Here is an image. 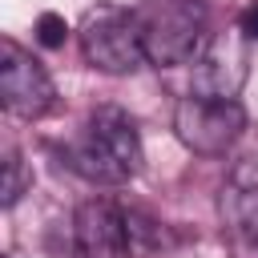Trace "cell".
Instances as JSON below:
<instances>
[{"label": "cell", "instance_id": "obj_3", "mask_svg": "<svg viewBox=\"0 0 258 258\" xmlns=\"http://www.w3.org/2000/svg\"><path fill=\"white\" fill-rule=\"evenodd\" d=\"M81 52L93 69L101 73H113V77H125V73H137L145 60V44H141V20L117 4H97L85 12L81 20Z\"/></svg>", "mask_w": 258, "mask_h": 258}, {"label": "cell", "instance_id": "obj_1", "mask_svg": "<svg viewBox=\"0 0 258 258\" xmlns=\"http://www.w3.org/2000/svg\"><path fill=\"white\" fill-rule=\"evenodd\" d=\"M64 161H69V169H77L81 177L101 181V185H121V181L137 177L145 153H141L133 117L117 105L93 109L85 121V133L69 145Z\"/></svg>", "mask_w": 258, "mask_h": 258}, {"label": "cell", "instance_id": "obj_7", "mask_svg": "<svg viewBox=\"0 0 258 258\" xmlns=\"http://www.w3.org/2000/svg\"><path fill=\"white\" fill-rule=\"evenodd\" d=\"M73 246L81 258H133V238H129L125 214L105 198H89L77 206Z\"/></svg>", "mask_w": 258, "mask_h": 258}, {"label": "cell", "instance_id": "obj_2", "mask_svg": "<svg viewBox=\"0 0 258 258\" xmlns=\"http://www.w3.org/2000/svg\"><path fill=\"white\" fill-rule=\"evenodd\" d=\"M141 20L145 60L157 69H173L198 60L206 48V4L202 0H157Z\"/></svg>", "mask_w": 258, "mask_h": 258}, {"label": "cell", "instance_id": "obj_8", "mask_svg": "<svg viewBox=\"0 0 258 258\" xmlns=\"http://www.w3.org/2000/svg\"><path fill=\"white\" fill-rule=\"evenodd\" d=\"M218 214L238 242L258 246V153L230 165L218 194Z\"/></svg>", "mask_w": 258, "mask_h": 258}, {"label": "cell", "instance_id": "obj_6", "mask_svg": "<svg viewBox=\"0 0 258 258\" xmlns=\"http://www.w3.org/2000/svg\"><path fill=\"white\" fill-rule=\"evenodd\" d=\"M250 77V36L242 28L218 32L206 40L202 56L194 60V93L198 97H226L234 101Z\"/></svg>", "mask_w": 258, "mask_h": 258}, {"label": "cell", "instance_id": "obj_12", "mask_svg": "<svg viewBox=\"0 0 258 258\" xmlns=\"http://www.w3.org/2000/svg\"><path fill=\"white\" fill-rule=\"evenodd\" d=\"M238 28H242L250 40H258V0H250V4L238 12Z\"/></svg>", "mask_w": 258, "mask_h": 258}, {"label": "cell", "instance_id": "obj_9", "mask_svg": "<svg viewBox=\"0 0 258 258\" xmlns=\"http://www.w3.org/2000/svg\"><path fill=\"white\" fill-rule=\"evenodd\" d=\"M28 185H32V169H28V161L20 157V149L16 145H4V177H0V206L4 210H12L24 194H28Z\"/></svg>", "mask_w": 258, "mask_h": 258}, {"label": "cell", "instance_id": "obj_4", "mask_svg": "<svg viewBox=\"0 0 258 258\" xmlns=\"http://www.w3.org/2000/svg\"><path fill=\"white\" fill-rule=\"evenodd\" d=\"M173 133L185 149L202 157H222L246 133V109L226 97H181L173 109Z\"/></svg>", "mask_w": 258, "mask_h": 258}, {"label": "cell", "instance_id": "obj_10", "mask_svg": "<svg viewBox=\"0 0 258 258\" xmlns=\"http://www.w3.org/2000/svg\"><path fill=\"white\" fill-rule=\"evenodd\" d=\"M125 226H129V238H133V250H153L161 242V226L137 210H125Z\"/></svg>", "mask_w": 258, "mask_h": 258}, {"label": "cell", "instance_id": "obj_5", "mask_svg": "<svg viewBox=\"0 0 258 258\" xmlns=\"http://www.w3.org/2000/svg\"><path fill=\"white\" fill-rule=\"evenodd\" d=\"M0 105L12 113V117H24V121H36L44 117L52 105H56V85L52 77L44 73V64L20 48L12 36L0 40Z\"/></svg>", "mask_w": 258, "mask_h": 258}, {"label": "cell", "instance_id": "obj_11", "mask_svg": "<svg viewBox=\"0 0 258 258\" xmlns=\"http://www.w3.org/2000/svg\"><path fill=\"white\" fill-rule=\"evenodd\" d=\"M36 40H40L44 48H60V44L69 40V24H64V16H56V12H40V16H36Z\"/></svg>", "mask_w": 258, "mask_h": 258}]
</instances>
